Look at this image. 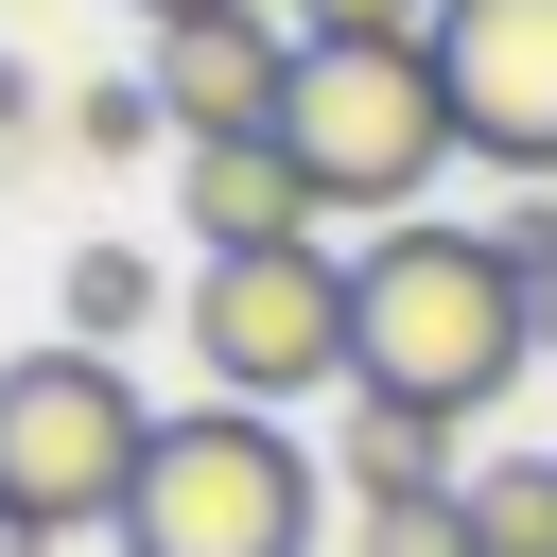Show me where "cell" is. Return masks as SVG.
Here are the masks:
<instances>
[{"instance_id":"cell-1","label":"cell","mask_w":557,"mask_h":557,"mask_svg":"<svg viewBox=\"0 0 557 557\" xmlns=\"http://www.w3.org/2000/svg\"><path fill=\"white\" fill-rule=\"evenodd\" d=\"M522 366H540V313H522L505 226H435V209H400V226L348 244V383H366V400L487 418Z\"/></svg>"},{"instance_id":"cell-2","label":"cell","mask_w":557,"mask_h":557,"mask_svg":"<svg viewBox=\"0 0 557 557\" xmlns=\"http://www.w3.org/2000/svg\"><path fill=\"white\" fill-rule=\"evenodd\" d=\"M278 139H296V174H313L348 226H400V209L435 191V157H470V139H453V87H435V35H296Z\"/></svg>"},{"instance_id":"cell-3","label":"cell","mask_w":557,"mask_h":557,"mask_svg":"<svg viewBox=\"0 0 557 557\" xmlns=\"http://www.w3.org/2000/svg\"><path fill=\"white\" fill-rule=\"evenodd\" d=\"M313 522H331V470H313L278 418L191 400V418H157L139 505H122L104 540H122V557H313Z\"/></svg>"},{"instance_id":"cell-4","label":"cell","mask_w":557,"mask_h":557,"mask_svg":"<svg viewBox=\"0 0 557 557\" xmlns=\"http://www.w3.org/2000/svg\"><path fill=\"white\" fill-rule=\"evenodd\" d=\"M139 453H157V418H139L122 348L52 331V348L0 366V505H17V540H104L139 505Z\"/></svg>"},{"instance_id":"cell-5","label":"cell","mask_w":557,"mask_h":557,"mask_svg":"<svg viewBox=\"0 0 557 557\" xmlns=\"http://www.w3.org/2000/svg\"><path fill=\"white\" fill-rule=\"evenodd\" d=\"M191 366H209V400H244V418L331 400V383H348V261H331V226H313V244H261V261H209V278H191Z\"/></svg>"},{"instance_id":"cell-6","label":"cell","mask_w":557,"mask_h":557,"mask_svg":"<svg viewBox=\"0 0 557 557\" xmlns=\"http://www.w3.org/2000/svg\"><path fill=\"white\" fill-rule=\"evenodd\" d=\"M435 87L487 174L557 191V0H435Z\"/></svg>"},{"instance_id":"cell-7","label":"cell","mask_w":557,"mask_h":557,"mask_svg":"<svg viewBox=\"0 0 557 557\" xmlns=\"http://www.w3.org/2000/svg\"><path fill=\"white\" fill-rule=\"evenodd\" d=\"M139 87H157L174 157H191V139H261L278 87H296V17H278V0H244V17H174V35L139 52Z\"/></svg>"},{"instance_id":"cell-8","label":"cell","mask_w":557,"mask_h":557,"mask_svg":"<svg viewBox=\"0 0 557 557\" xmlns=\"http://www.w3.org/2000/svg\"><path fill=\"white\" fill-rule=\"evenodd\" d=\"M174 209H191V261H261V244H313V226H331V191L296 174L278 122H261V139H191V157H174Z\"/></svg>"},{"instance_id":"cell-9","label":"cell","mask_w":557,"mask_h":557,"mask_svg":"<svg viewBox=\"0 0 557 557\" xmlns=\"http://www.w3.org/2000/svg\"><path fill=\"white\" fill-rule=\"evenodd\" d=\"M331 470H348V505L470 487V470H453V418H435V400H366V383H348V435H331Z\"/></svg>"},{"instance_id":"cell-10","label":"cell","mask_w":557,"mask_h":557,"mask_svg":"<svg viewBox=\"0 0 557 557\" xmlns=\"http://www.w3.org/2000/svg\"><path fill=\"white\" fill-rule=\"evenodd\" d=\"M470 522H487V557H557V453H487Z\"/></svg>"},{"instance_id":"cell-11","label":"cell","mask_w":557,"mask_h":557,"mask_svg":"<svg viewBox=\"0 0 557 557\" xmlns=\"http://www.w3.org/2000/svg\"><path fill=\"white\" fill-rule=\"evenodd\" d=\"M348 557H487L470 487H400V505H348Z\"/></svg>"},{"instance_id":"cell-12","label":"cell","mask_w":557,"mask_h":557,"mask_svg":"<svg viewBox=\"0 0 557 557\" xmlns=\"http://www.w3.org/2000/svg\"><path fill=\"white\" fill-rule=\"evenodd\" d=\"M157 313V278H139V244H70V348H122Z\"/></svg>"},{"instance_id":"cell-13","label":"cell","mask_w":557,"mask_h":557,"mask_svg":"<svg viewBox=\"0 0 557 557\" xmlns=\"http://www.w3.org/2000/svg\"><path fill=\"white\" fill-rule=\"evenodd\" d=\"M505 261H522V313H540V366H557V191L505 209Z\"/></svg>"},{"instance_id":"cell-14","label":"cell","mask_w":557,"mask_h":557,"mask_svg":"<svg viewBox=\"0 0 557 557\" xmlns=\"http://www.w3.org/2000/svg\"><path fill=\"white\" fill-rule=\"evenodd\" d=\"M139 139H174L157 87H87V104H70V157H139Z\"/></svg>"},{"instance_id":"cell-15","label":"cell","mask_w":557,"mask_h":557,"mask_svg":"<svg viewBox=\"0 0 557 557\" xmlns=\"http://www.w3.org/2000/svg\"><path fill=\"white\" fill-rule=\"evenodd\" d=\"M296 35H435V0H278Z\"/></svg>"},{"instance_id":"cell-16","label":"cell","mask_w":557,"mask_h":557,"mask_svg":"<svg viewBox=\"0 0 557 557\" xmlns=\"http://www.w3.org/2000/svg\"><path fill=\"white\" fill-rule=\"evenodd\" d=\"M0 139H35V70L17 52H0Z\"/></svg>"},{"instance_id":"cell-17","label":"cell","mask_w":557,"mask_h":557,"mask_svg":"<svg viewBox=\"0 0 557 557\" xmlns=\"http://www.w3.org/2000/svg\"><path fill=\"white\" fill-rule=\"evenodd\" d=\"M139 17H157V35H174V17H244V0H139Z\"/></svg>"},{"instance_id":"cell-18","label":"cell","mask_w":557,"mask_h":557,"mask_svg":"<svg viewBox=\"0 0 557 557\" xmlns=\"http://www.w3.org/2000/svg\"><path fill=\"white\" fill-rule=\"evenodd\" d=\"M0 557H35V540H17V505H0Z\"/></svg>"}]
</instances>
